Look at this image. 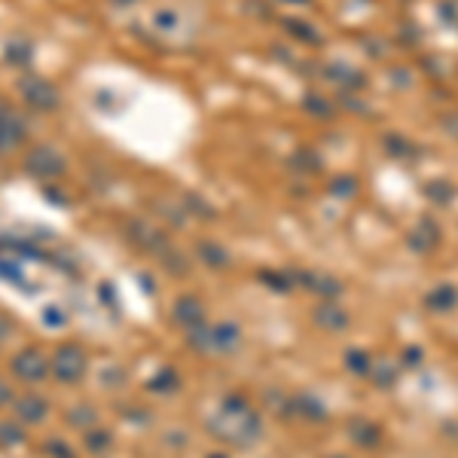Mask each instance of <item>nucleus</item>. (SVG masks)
Returning <instances> with one entry per match:
<instances>
[{"mask_svg":"<svg viewBox=\"0 0 458 458\" xmlns=\"http://www.w3.org/2000/svg\"><path fill=\"white\" fill-rule=\"evenodd\" d=\"M73 425H80V428H86V425H92V419H95V412L92 409H73L70 416H68Z\"/></svg>","mask_w":458,"mask_h":458,"instance_id":"9b49d317","label":"nucleus"},{"mask_svg":"<svg viewBox=\"0 0 458 458\" xmlns=\"http://www.w3.org/2000/svg\"><path fill=\"white\" fill-rule=\"evenodd\" d=\"M9 330H13V324H9V318L6 315H0V342L9 336Z\"/></svg>","mask_w":458,"mask_h":458,"instance_id":"ddd939ff","label":"nucleus"},{"mask_svg":"<svg viewBox=\"0 0 458 458\" xmlns=\"http://www.w3.org/2000/svg\"><path fill=\"white\" fill-rule=\"evenodd\" d=\"M25 440V431L16 421H0V446H18Z\"/></svg>","mask_w":458,"mask_h":458,"instance_id":"6e6552de","label":"nucleus"},{"mask_svg":"<svg viewBox=\"0 0 458 458\" xmlns=\"http://www.w3.org/2000/svg\"><path fill=\"white\" fill-rule=\"evenodd\" d=\"M43 318H49L52 324H61V315H58V311H55V309H46V311H43Z\"/></svg>","mask_w":458,"mask_h":458,"instance_id":"4468645a","label":"nucleus"},{"mask_svg":"<svg viewBox=\"0 0 458 458\" xmlns=\"http://www.w3.org/2000/svg\"><path fill=\"white\" fill-rule=\"evenodd\" d=\"M86 446H89V452H104V449L110 446V434L107 431H92V434L86 437Z\"/></svg>","mask_w":458,"mask_h":458,"instance_id":"1a4fd4ad","label":"nucleus"},{"mask_svg":"<svg viewBox=\"0 0 458 458\" xmlns=\"http://www.w3.org/2000/svg\"><path fill=\"white\" fill-rule=\"evenodd\" d=\"M43 452L49 455V458H73V452H70V446H64L61 440H49V443L43 446Z\"/></svg>","mask_w":458,"mask_h":458,"instance_id":"9d476101","label":"nucleus"},{"mask_svg":"<svg viewBox=\"0 0 458 458\" xmlns=\"http://www.w3.org/2000/svg\"><path fill=\"white\" fill-rule=\"evenodd\" d=\"M25 137H27V132H25V123L18 119L13 110H4L0 113V153H9V150H16L18 144H25Z\"/></svg>","mask_w":458,"mask_h":458,"instance_id":"39448f33","label":"nucleus"},{"mask_svg":"<svg viewBox=\"0 0 458 458\" xmlns=\"http://www.w3.org/2000/svg\"><path fill=\"white\" fill-rule=\"evenodd\" d=\"M18 92H22L25 104L34 107V110H46V113H52V110L61 107V92L55 89L49 80H43V77H25V80H18Z\"/></svg>","mask_w":458,"mask_h":458,"instance_id":"f03ea898","label":"nucleus"},{"mask_svg":"<svg viewBox=\"0 0 458 458\" xmlns=\"http://www.w3.org/2000/svg\"><path fill=\"white\" fill-rule=\"evenodd\" d=\"M52 366L46 364V357L40 348H25V352H18L13 357V373L18 376L22 382H43L46 376H49Z\"/></svg>","mask_w":458,"mask_h":458,"instance_id":"20e7f679","label":"nucleus"},{"mask_svg":"<svg viewBox=\"0 0 458 458\" xmlns=\"http://www.w3.org/2000/svg\"><path fill=\"white\" fill-rule=\"evenodd\" d=\"M13 409H16V419L22 421V425H37V421H43L49 407H46V400L37 397V394H25V397H18L13 403Z\"/></svg>","mask_w":458,"mask_h":458,"instance_id":"423d86ee","label":"nucleus"},{"mask_svg":"<svg viewBox=\"0 0 458 458\" xmlns=\"http://www.w3.org/2000/svg\"><path fill=\"white\" fill-rule=\"evenodd\" d=\"M119 4H125V0H119Z\"/></svg>","mask_w":458,"mask_h":458,"instance_id":"dca6fc26","label":"nucleus"},{"mask_svg":"<svg viewBox=\"0 0 458 458\" xmlns=\"http://www.w3.org/2000/svg\"><path fill=\"white\" fill-rule=\"evenodd\" d=\"M9 400H16L13 397V385H9L6 379H0V407H6Z\"/></svg>","mask_w":458,"mask_h":458,"instance_id":"f8f14e48","label":"nucleus"},{"mask_svg":"<svg viewBox=\"0 0 458 458\" xmlns=\"http://www.w3.org/2000/svg\"><path fill=\"white\" fill-rule=\"evenodd\" d=\"M31 43H27V40H13V43H9L6 46V61L9 64H27V61H31Z\"/></svg>","mask_w":458,"mask_h":458,"instance_id":"0eeeda50","label":"nucleus"},{"mask_svg":"<svg viewBox=\"0 0 458 458\" xmlns=\"http://www.w3.org/2000/svg\"><path fill=\"white\" fill-rule=\"evenodd\" d=\"M52 373L58 382H80L86 373V354L80 345H58L52 354Z\"/></svg>","mask_w":458,"mask_h":458,"instance_id":"7ed1b4c3","label":"nucleus"},{"mask_svg":"<svg viewBox=\"0 0 458 458\" xmlns=\"http://www.w3.org/2000/svg\"><path fill=\"white\" fill-rule=\"evenodd\" d=\"M25 171L34 174L37 180H52V178H61L64 171H68V162H64V156L55 150V147H31V150L25 153Z\"/></svg>","mask_w":458,"mask_h":458,"instance_id":"f257e3e1","label":"nucleus"},{"mask_svg":"<svg viewBox=\"0 0 458 458\" xmlns=\"http://www.w3.org/2000/svg\"><path fill=\"white\" fill-rule=\"evenodd\" d=\"M4 110H6V104H4V98H0V113H4Z\"/></svg>","mask_w":458,"mask_h":458,"instance_id":"2eb2a0df","label":"nucleus"}]
</instances>
